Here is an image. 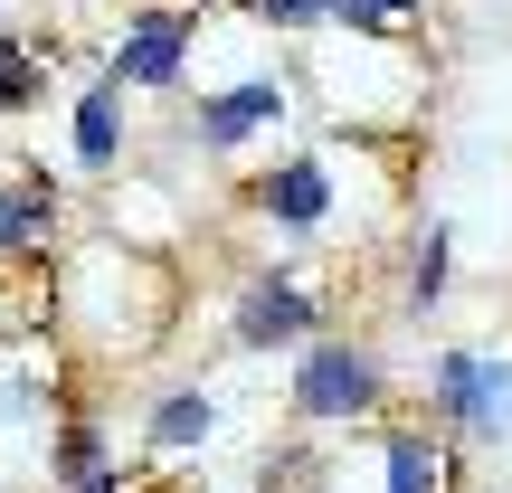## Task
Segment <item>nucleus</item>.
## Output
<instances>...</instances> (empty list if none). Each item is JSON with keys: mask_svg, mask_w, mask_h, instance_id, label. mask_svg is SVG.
Wrapping results in <instances>:
<instances>
[{"mask_svg": "<svg viewBox=\"0 0 512 493\" xmlns=\"http://www.w3.org/2000/svg\"><path fill=\"white\" fill-rule=\"evenodd\" d=\"M294 418L304 427H361V418H380V399H389V361L370 342H342V332H323V342H304L294 351Z\"/></svg>", "mask_w": 512, "mask_h": 493, "instance_id": "f257e3e1", "label": "nucleus"}, {"mask_svg": "<svg viewBox=\"0 0 512 493\" xmlns=\"http://www.w3.org/2000/svg\"><path fill=\"white\" fill-rule=\"evenodd\" d=\"M427 408L437 427L475 446H512V351H484V342H456L427 361Z\"/></svg>", "mask_w": 512, "mask_h": 493, "instance_id": "f03ea898", "label": "nucleus"}, {"mask_svg": "<svg viewBox=\"0 0 512 493\" xmlns=\"http://www.w3.org/2000/svg\"><path fill=\"white\" fill-rule=\"evenodd\" d=\"M228 332H238V351H304V342H323V294L294 266H256L228 304Z\"/></svg>", "mask_w": 512, "mask_h": 493, "instance_id": "7ed1b4c3", "label": "nucleus"}, {"mask_svg": "<svg viewBox=\"0 0 512 493\" xmlns=\"http://www.w3.org/2000/svg\"><path fill=\"white\" fill-rule=\"evenodd\" d=\"M190 48H200V10H133L105 48V76L114 86H181L190 76Z\"/></svg>", "mask_w": 512, "mask_h": 493, "instance_id": "20e7f679", "label": "nucleus"}, {"mask_svg": "<svg viewBox=\"0 0 512 493\" xmlns=\"http://www.w3.org/2000/svg\"><path fill=\"white\" fill-rule=\"evenodd\" d=\"M247 200H256V219H275V228H323L332 219V162L323 152H285L275 171L247 181Z\"/></svg>", "mask_w": 512, "mask_h": 493, "instance_id": "39448f33", "label": "nucleus"}, {"mask_svg": "<svg viewBox=\"0 0 512 493\" xmlns=\"http://www.w3.org/2000/svg\"><path fill=\"white\" fill-rule=\"evenodd\" d=\"M266 124H285V86L275 76H247V86H219L200 95V114H190V133H200V152H247Z\"/></svg>", "mask_w": 512, "mask_h": 493, "instance_id": "423d86ee", "label": "nucleus"}, {"mask_svg": "<svg viewBox=\"0 0 512 493\" xmlns=\"http://www.w3.org/2000/svg\"><path fill=\"white\" fill-rule=\"evenodd\" d=\"M57 228H67V200H57L48 171H19V181H0V256H48Z\"/></svg>", "mask_w": 512, "mask_h": 493, "instance_id": "0eeeda50", "label": "nucleus"}, {"mask_svg": "<svg viewBox=\"0 0 512 493\" xmlns=\"http://www.w3.org/2000/svg\"><path fill=\"white\" fill-rule=\"evenodd\" d=\"M380 493H456V446H446L437 427H389Z\"/></svg>", "mask_w": 512, "mask_h": 493, "instance_id": "6e6552de", "label": "nucleus"}, {"mask_svg": "<svg viewBox=\"0 0 512 493\" xmlns=\"http://www.w3.org/2000/svg\"><path fill=\"white\" fill-rule=\"evenodd\" d=\"M143 437H152V456H200V446L219 437V399H209V389H171V399H152Z\"/></svg>", "mask_w": 512, "mask_h": 493, "instance_id": "1a4fd4ad", "label": "nucleus"}, {"mask_svg": "<svg viewBox=\"0 0 512 493\" xmlns=\"http://www.w3.org/2000/svg\"><path fill=\"white\" fill-rule=\"evenodd\" d=\"M67 143H76V162H86V171H114V152H124V86H114V76H95V86H86Z\"/></svg>", "mask_w": 512, "mask_h": 493, "instance_id": "9d476101", "label": "nucleus"}, {"mask_svg": "<svg viewBox=\"0 0 512 493\" xmlns=\"http://www.w3.org/2000/svg\"><path fill=\"white\" fill-rule=\"evenodd\" d=\"M105 465H114L105 427H95V418H57V437H48V493H67V484L105 475Z\"/></svg>", "mask_w": 512, "mask_h": 493, "instance_id": "9b49d317", "label": "nucleus"}, {"mask_svg": "<svg viewBox=\"0 0 512 493\" xmlns=\"http://www.w3.org/2000/svg\"><path fill=\"white\" fill-rule=\"evenodd\" d=\"M38 95H48V48H29V38L0 29V114H29Z\"/></svg>", "mask_w": 512, "mask_h": 493, "instance_id": "f8f14e48", "label": "nucleus"}, {"mask_svg": "<svg viewBox=\"0 0 512 493\" xmlns=\"http://www.w3.org/2000/svg\"><path fill=\"white\" fill-rule=\"evenodd\" d=\"M446 266H456V238L427 228V238H418V266H408V313H437L446 304Z\"/></svg>", "mask_w": 512, "mask_h": 493, "instance_id": "ddd939ff", "label": "nucleus"}, {"mask_svg": "<svg viewBox=\"0 0 512 493\" xmlns=\"http://www.w3.org/2000/svg\"><path fill=\"white\" fill-rule=\"evenodd\" d=\"M408 10H427V0H332V29H351V38H389Z\"/></svg>", "mask_w": 512, "mask_h": 493, "instance_id": "4468645a", "label": "nucleus"}, {"mask_svg": "<svg viewBox=\"0 0 512 493\" xmlns=\"http://www.w3.org/2000/svg\"><path fill=\"white\" fill-rule=\"evenodd\" d=\"M266 29H313V19H332V0H247Z\"/></svg>", "mask_w": 512, "mask_h": 493, "instance_id": "2eb2a0df", "label": "nucleus"}, {"mask_svg": "<svg viewBox=\"0 0 512 493\" xmlns=\"http://www.w3.org/2000/svg\"><path fill=\"white\" fill-rule=\"evenodd\" d=\"M67 493H133V475H124V465H105V475H86V484H67Z\"/></svg>", "mask_w": 512, "mask_h": 493, "instance_id": "dca6fc26", "label": "nucleus"}]
</instances>
